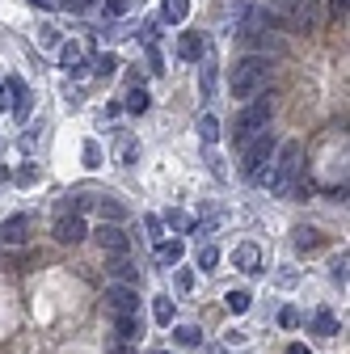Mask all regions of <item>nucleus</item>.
Segmentation results:
<instances>
[{"label":"nucleus","instance_id":"nucleus-1","mask_svg":"<svg viewBox=\"0 0 350 354\" xmlns=\"http://www.w3.org/2000/svg\"><path fill=\"white\" fill-rule=\"evenodd\" d=\"M270 72H275V59H270V55H241V59L232 64V76H228L232 97H237V102H253L257 93H266Z\"/></svg>","mask_w":350,"mask_h":354},{"label":"nucleus","instance_id":"nucleus-2","mask_svg":"<svg viewBox=\"0 0 350 354\" xmlns=\"http://www.w3.org/2000/svg\"><path fill=\"white\" fill-rule=\"evenodd\" d=\"M275 118V93L266 88V93H257L253 102H245L241 110H237V127H232V140H237V148H245V144H253L261 131H266V122Z\"/></svg>","mask_w":350,"mask_h":354},{"label":"nucleus","instance_id":"nucleus-3","mask_svg":"<svg viewBox=\"0 0 350 354\" xmlns=\"http://www.w3.org/2000/svg\"><path fill=\"white\" fill-rule=\"evenodd\" d=\"M279 26L295 30V34H308L313 30V0H270L266 9Z\"/></svg>","mask_w":350,"mask_h":354},{"label":"nucleus","instance_id":"nucleus-4","mask_svg":"<svg viewBox=\"0 0 350 354\" xmlns=\"http://www.w3.org/2000/svg\"><path fill=\"white\" fill-rule=\"evenodd\" d=\"M295 173H300V144L287 140V144L279 148V165H275V173H270V190H275V194H287L291 182H295Z\"/></svg>","mask_w":350,"mask_h":354},{"label":"nucleus","instance_id":"nucleus-5","mask_svg":"<svg viewBox=\"0 0 350 354\" xmlns=\"http://www.w3.org/2000/svg\"><path fill=\"white\" fill-rule=\"evenodd\" d=\"M270 156H275V136H270V131H261V136H257L253 144H245L241 173H245V177H261V169L270 165Z\"/></svg>","mask_w":350,"mask_h":354},{"label":"nucleus","instance_id":"nucleus-6","mask_svg":"<svg viewBox=\"0 0 350 354\" xmlns=\"http://www.w3.org/2000/svg\"><path fill=\"white\" fill-rule=\"evenodd\" d=\"M93 241L102 245V253H106V257H127V249H131V241H127L122 224H102V228L93 232Z\"/></svg>","mask_w":350,"mask_h":354},{"label":"nucleus","instance_id":"nucleus-7","mask_svg":"<svg viewBox=\"0 0 350 354\" xmlns=\"http://www.w3.org/2000/svg\"><path fill=\"white\" fill-rule=\"evenodd\" d=\"M106 304L114 308L118 317H136V313H140V295H136V287H118V283H110V287H106Z\"/></svg>","mask_w":350,"mask_h":354},{"label":"nucleus","instance_id":"nucleus-8","mask_svg":"<svg viewBox=\"0 0 350 354\" xmlns=\"http://www.w3.org/2000/svg\"><path fill=\"white\" fill-rule=\"evenodd\" d=\"M84 232H89V228H84V219L72 215V211H64V215L55 219V241H59V245H80Z\"/></svg>","mask_w":350,"mask_h":354},{"label":"nucleus","instance_id":"nucleus-9","mask_svg":"<svg viewBox=\"0 0 350 354\" xmlns=\"http://www.w3.org/2000/svg\"><path fill=\"white\" fill-rule=\"evenodd\" d=\"M232 266H237V270H245V274H257L261 270V249L253 241H241L232 249Z\"/></svg>","mask_w":350,"mask_h":354},{"label":"nucleus","instance_id":"nucleus-10","mask_svg":"<svg viewBox=\"0 0 350 354\" xmlns=\"http://www.w3.org/2000/svg\"><path fill=\"white\" fill-rule=\"evenodd\" d=\"M106 270L114 274V283H118V287H131V283H140V266L131 261V257H110V261H106Z\"/></svg>","mask_w":350,"mask_h":354},{"label":"nucleus","instance_id":"nucleus-11","mask_svg":"<svg viewBox=\"0 0 350 354\" xmlns=\"http://www.w3.org/2000/svg\"><path fill=\"white\" fill-rule=\"evenodd\" d=\"M26 228H30V215H13V219L0 224V241H5V245H21L26 241Z\"/></svg>","mask_w":350,"mask_h":354},{"label":"nucleus","instance_id":"nucleus-12","mask_svg":"<svg viewBox=\"0 0 350 354\" xmlns=\"http://www.w3.org/2000/svg\"><path fill=\"white\" fill-rule=\"evenodd\" d=\"M178 59H186V64L203 59V38H199L194 30H186V34L178 38Z\"/></svg>","mask_w":350,"mask_h":354},{"label":"nucleus","instance_id":"nucleus-13","mask_svg":"<svg viewBox=\"0 0 350 354\" xmlns=\"http://www.w3.org/2000/svg\"><path fill=\"white\" fill-rule=\"evenodd\" d=\"M59 68L84 72V47H80V42H64V47H59Z\"/></svg>","mask_w":350,"mask_h":354},{"label":"nucleus","instance_id":"nucleus-14","mask_svg":"<svg viewBox=\"0 0 350 354\" xmlns=\"http://www.w3.org/2000/svg\"><path fill=\"white\" fill-rule=\"evenodd\" d=\"M98 211H102V224H122V219H127V207L118 198H110V194L98 198Z\"/></svg>","mask_w":350,"mask_h":354},{"label":"nucleus","instance_id":"nucleus-15","mask_svg":"<svg viewBox=\"0 0 350 354\" xmlns=\"http://www.w3.org/2000/svg\"><path fill=\"white\" fill-rule=\"evenodd\" d=\"M182 253H186L182 241H156V261H160V266H178Z\"/></svg>","mask_w":350,"mask_h":354},{"label":"nucleus","instance_id":"nucleus-16","mask_svg":"<svg viewBox=\"0 0 350 354\" xmlns=\"http://www.w3.org/2000/svg\"><path fill=\"white\" fill-rule=\"evenodd\" d=\"M160 17L173 21V26H182V21L190 17V0H165V5H160Z\"/></svg>","mask_w":350,"mask_h":354},{"label":"nucleus","instance_id":"nucleus-17","mask_svg":"<svg viewBox=\"0 0 350 354\" xmlns=\"http://www.w3.org/2000/svg\"><path fill=\"white\" fill-rule=\"evenodd\" d=\"M152 317H156V325H165V329L173 325V299H169V295H156V299H152Z\"/></svg>","mask_w":350,"mask_h":354},{"label":"nucleus","instance_id":"nucleus-18","mask_svg":"<svg viewBox=\"0 0 350 354\" xmlns=\"http://www.w3.org/2000/svg\"><path fill=\"white\" fill-rule=\"evenodd\" d=\"M122 106H127L131 114H144V110L152 106V97H148V88H140V84H136V88H131V93H127V102H122Z\"/></svg>","mask_w":350,"mask_h":354},{"label":"nucleus","instance_id":"nucleus-19","mask_svg":"<svg viewBox=\"0 0 350 354\" xmlns=\"http://www.w3.org/2000/svg\"><path fill=\"white\" fill-rule=\"evenodd\" d=\"M224 299H228V308H232V313H237V317H245V313H249V308H253V295H249V291H241V287H237V291H228Z\"/></svg>","mask_w":350,"mask_h":354},{"label":"nucleus","instance_id":"nucleus-20","mask_svg":"<svg viewBox=\"0 0 350 354\" xmlns=\"http://www.w3.org/2000/svg\"><path fill=\"white\" fill-rule=\"evenodd\" d=\"M199 84H203V97H215V59H211V55L203 59V72H199Z\"/></svg>","mask_w":350,"mask_h":354},{"label":"nucleus","instance_id":"nucleus-21","mask_svg":"<svg viewBox=\"0 0 350 354\" xmlns=\"http://www.w3.org/2000/svg\"><path fill=\"white\" fill-rule=\"evenodd\" d=\"M173 342H178V346H199L203 342V329L199 325H178V329H173Z\"/></svg>","mask_w":350,"mask_h":354},{"label":"nucleus","instance_id":"nucleus-22","mask_svg":"<svg viewBox=\"0 0 350 354\" xmlns=\"http://www.w3.org/2000/svg\"><path fill=\"white\" fill-rule=\"evenodd\" d=\"M317 245H321V232L317 228H308V224L295 228V249H317Z\"/></svg>","mask_w":350,"mask_h":354},{"label":"nucleus","instance_id":"nucleus-23","mask_svg":"<svg viewBox=\"0 0 350 354\" xmlns=\"http://www.w3.org/2000/svg\"><path fill=\"white\" fill-rule=\"evenodd\" d=\"M199 136H203V144H215V140H220V122H215V114H203V118H199Z\"/></svg>","mask_w":350,"mask_h":354},{"label":"nucleus","instance_id":"nucleus-24","mask_svg":"<svg viewBox=\"0 0 350 354\" xmlns=\"http://www.w3.org/2000/svg\"><path fill=\"white\" fill-rule=\"evenodd\" d=\"M313 329H317L321 337H333V333H338V321H333V313H325V308H321V313L313 317Z\"/></svg>","mask_w":350,"mask_h":354},{"label":"nucleus","instance_id":"nucleus-25","mask_svg":"<svg viewBox=\"0 0 350 354\" xmlns=\"http://www.w3.org/2000/svg\"><path fill=\"white\" fill-rule=\"evenodd\" d=\"M93 72H98L102 80H110V76L118 72V55H110V51H106V55H98V59H93Z\"/></svg>","mask_w":350,"mask_h":354},{"label":"nucleus","instance_id":"nucleus-26","mask_svg":"<svg viewBox=\"0 0 350 354\" xmlns=\"http://www.w3.org/2000/svg\"><path fill=\"white\" fill-rule=\"evenodd\" d=\"M114 333H118V342H131V337L140 333V321H136V317H118V321H114Z\"/></svg>","mask_w":350,"mask_h":354},{"label":"nucleus","instance_id":"nucleus-27","mask_svg":"<svg viewBox=\"0 0 350 354\" xmlns=\"http://www.w3.org/2000/svg\"><path fill=\"white\" fill-rule=\"evenodd\" d=\"M160 224H165V228H178V232H190V215H186V211H169Z\"/></svg>","mask_w":350,"mask_h":354},{"label":"nucleus","instance_id":"nucleus-28","mask_svg":"<svg viewBox=\"0 0 350 354\" xmlns=\"http://www.w3.org/2000/svg\"><path fill=\"white\" fill-rule=\"evenodd\" d=\"M215 261H220V249H215V245H203V249H199V270H215Z\"/></svg>","mask_w":350,"mask_h":354},{"label":"nucleus","instance_id":"nucleus-29","mask_svg":"<svg viewBox=\"0 0 350 354\" xmlns=\"http://www.w3.org/2000/svg\"><path fill=\"white\" fill-rule=\"evenodd\" d=\"M346 266H350V257H346V253L329 261V274H333V283H342V287H346V274H350V270H346Z\"/></svg>","mask_w":350,"mask_h":354},{"label":"nucleus","instance_id":"nucleus-30","mask_svg":"<svg viewBox=\"0 0 350 354\" xmlns=\"http://www.w3.org/2000/svg\"><path fill=\"white\" fill-rule=\"evenodd\" d=\"M131 5H136V0H106L102 9H106V17H127V13H131Z\"/></svg>","mask_w":350,"mask_h":354},{"label":"nucleus","instance_id":"nucleus-31","mask_svg":"<svg viewBox=\"0 0 350 354\" xmlns=\"http://www.w3.org/2000/svg\"><path fill=\"white\" fill-rule=\"evenodd\" d=\"M144 228H148V236H152V241H165V224H160V215H148V219H144Z\"/></svg>","mask_w":350,"mask_h":354},{"label":"nucleus","instance_id":"nucleus-32","mask_svg":"<svg viewBox=\"0 0 350 354\" xmlns=\"http://www.w3.org/2000/svg\"><path fill=\"white\" fill-rule=\"evenodd\" d=\"M84 165H89V169H98V165H102V148H98L93 140L84 144Z\"/></svg>","mask_w":350,"mask_h":354},{"label":"nucleus","instance_id":"nucleus-33","mask_svg":"<svg viewBox=\"0 0 350 354\" xmlns=\"http://www.w3.org/2000/svg\"><path fill=\"white\" fill-rule=\"evenodd\" d=\"M13 114H17V118H30V93H26V88H21L17 102H13Z\"/></svg>","mask_w":350,"mask_h":354},{"label":"nucleus","instance_id":"nucleus-34","mask_svg":"<svg viewBox=\"0 0 350 354\" xmlns=\"http://www.w3.org/2000/svg\"><path fill=\"white\" fill-rule=\"evenodd\" d=\"M279 325H283V329H295V325H300V313H295V308H283V313H279Z\"/></svg>","mask_w":350,"mask_h":354},{"label":"nucleus","instance_id":"nucleus-35","mask_svg":"<svg viewBox=\"0 0 350 354\" xmlns=\"http://www.w3.org/2000/svg\"><path fill=\"white\" fill-rule=\"evenodd\" d=\"M194 287V274L190 270H178V291H190Z\"/></svg>","mask_w":350,"mask_h":354},{"label":"nucleus","instance_id":"nucleus-36","mask_svg":"<svg viewBox=\"0 0 350 354\" xmlns=\"http://www.w3.org/2000/svg\"><path fill=\"white\" fill-rule=\"evenodd\" d=\"M148 64H152V72H160V68H165V64H160V51H156V47H148Z\"/></svg>","mask_w":350,"mask_h":354},{"label":"nucleus","instance_id":"nucleus-37","mask_svg":"<svg viewBox=\"0 0 350 354\" xmlns=\"http://www.w3.org/2000/svg\"><path fill=\"white\" fill-rule=\"evenodd\" d=\"M136 156H140V148H136V144H127V148H122V165H131Z\"/></svg>","mask_w":350,"mask_h":354},{"label":"nucleus","instance_id":"nucleus-38","mask_svg":"<svg viewBox=\"0 0 350 354\" xmlns=\"http://www.w3.org/2000/svg\"><path fill=\"white\" fill-rule=\"evenodd\" d=\"M287 354H308V346H300V342H295V346H287Z\"/></svg>","mask_w":350,"mask_h":354},{"label":"nucleus","instance_id":"nucleus-39","mask_svg":"<svg viewBox=\"0 0 350 354\" xmlns=\"http://www.w3.org/2000/svg\"><path fill=\"white\" fill-rule=\"evenodd\" d=\"M333 9H342V13H346V0H333Z\"/></svg>","mask_w":350,"mask_h":354},{"label":"nucleus","instance_id":"nucleus-40","mask_svg":"<svg viewBox=\"0 0 350 354\" xmlns=\"http://www.w3.org/2000/svg\"><path fill=\"white\" fill-rule=\"evenodd\" d=\"M110 354H131V350H127V346H118V350H110Z\"/></svg>","mask_w":350,"mask_h":354},{"label":"nucleus","instance_id":"nucleus-41","mask_svg":"<svg viewBox=\"0 0 350 354\" xmlns=\"http://www.w3.org/2000/svg\"><path fill=\"white\" fill-rule=\"evenodd\" d=\"M241 354H249V350H241Z\"/></svg>","mask_w":350,"mask_h":354},{"label":"nucleus","instance_id":"nucleus-42","mask_svg":"<svg viewBox=\"0 0 350 354\" xmlns=\"http://www.w3.org/2000/svg\"><path fill=\"white\" fill-rule=\"evenodd\" d=\"M84 5H89V0H84Z\"/></svg>","mask_w":350,"mask_h":354},{"label":"nucleus","instance_id":"nucleus-43","mask_svg":"<svg viewBox=\"0 0 350 354\" xmlns=\"http://www.w3.org/2000/svg\"><path fill=\"white\" fill-rule=\"evenodd\" d=\"M160 354H165V350H160Z\"/></svg>","mask_w":350,"mask_h":354}]
</instances>
